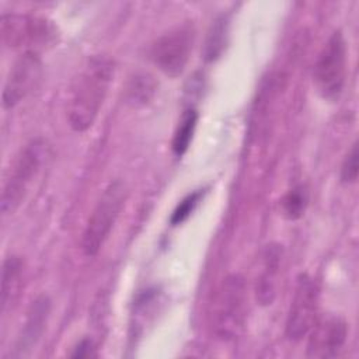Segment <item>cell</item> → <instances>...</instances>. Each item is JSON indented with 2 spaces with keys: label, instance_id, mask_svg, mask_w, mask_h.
Masks as SVG:
<instances>
[{
  "label": "cell",
  "instance_id": "obj_6",
  "mask_svg": "<svg viewBox=\"0 0 359 359\" xmlns=\"http://www.w3.org/2000/svg\"><path fill=\"white\" fill-rule=\"evenodd\" d=\"M1 42L22 52H36L56 42V27L52 21L36 15L3 14L0 22Z\"/></svg>",
  "mask_w": 359,
  "mask_h": 359
},
{
  "label": "cell",
  "instance_id": "obj_5",
  "mask_svg": "<svg viewBox=\"0 0 359 359\" xmlns=\"http://www.w3.org/2000/svg\"><path fill=\"white\" fill-rule=\"evenodd\" d=\"M346 79V43L341 31H335L321 48L314 67L313 81L317 93L327 101L342 94Z\"/></svg>",
  "mask_w": 359,
  "mask_h": 359
},
{
  "label": "cell",
  "instance_id": "obj_11",
  "mask_svg": "<svg viewBox=\"0 0 359 359\" xmlns=\"http://www.w3.org/2000/svg\"><path fill=\"white\" fill-rule=\"evenodd\" d=\"M49 313H50V299L46 294L38 296L32 302L27 313V318L18 334L11 356L21 358L31 353V351L36 346V344L39 342L46 328Z\"/></svg>",
  "mask_w": 359,
  "mask_h": 359
},
{
  "label": "cell",
  "instance_id": "obj_14",
  "mask_svg": "<svg viewBox=\"0 0 359 359\" xmlns=\"http://www.w3.org/2000/svg\"><path fill=\"white\" fill-rule=\"evenodd\" d=\"M157 91V81L153 74L147 72H137L135 73L125 90V101L132 108L144 107L151 101Z\"/></svg>",
  "mask_w": 359,
  "mask_h": 359
},
{
  "label": "cell",
  "instance_id": "obj_10",
  "mask_svg": "<svg viewBox=\"0 0 359 359\" xmlns=\"http://www.w3.org/2000/svg\"><path fill=\"white\" fill-rule=\"evenodd\" d=\"M307 335V356L320 359L334 358L346 342L348 324L341 316L327 313L317 317Z\"/></svg>",
  "mask_w": 359,
  "mask_h": 359
},
{
  "label": "cell",
  "instance_id": "obj_15",
  "mask_svg": "<svg viewBox=\"0 0 359 359\" xmlns=\"http://www.w3.org/2000/svg\"><path fill=\"white\" fill-rule=\"evenodd\" d=\"M198 118L199 115L195 108H188L182 112L171 140V149L177 157H182L189 149V144L194 139V133L196 129Z\"/></svg>",
  "mask_w": 359,
  "mask_h": 359
},
{
  "label": "cell",
  "instance_id": "obj_1",
  "mask_svg": "<svg viewBox=\"0 0 359 359\" xmlns=\"http://www.w3.org/2000/svg\"><path fill=\"white\" fill-rule=\"evenodd\" d=\"M115 74V62L93 56L74 80L67 100V122L76 132H86L95 122Z\"/></svg>",
  "mask_w": 359,
  "mask_h": 359
},
{
  "label": "cell",
  "instance_id": "obj_4",
  "mask_svg": "<svg viewBox=\"0 0 359 359\" xmlns=\"http://www.w3.org/2000/svg\"><path fill=\"white\" fill-rule=\"evenodd\" d=\"M46 156L48 144L41 137L32 139L24 146V149H21L3 187L0 208L4 216L14 213L21 205L31 182L41 171Z\"/></svg>",
  "mask_w": 359,
  "mask_h": 359
},
{
  "label": "cell",
  "instance_id": "obj_8",
  "mask_svg": "<svg viewBox=\"0 0 359 359\" xmlns=\"http://www.w3.org/2000/svg\"><path fill=\"white\" fill-rule=\"evenodd\" d=\"M318 299L320 289L316 279L302 273L297 278L285 325L286 337L290 341H300L307 337L318 317Z\"/></svg>",
  "mask_w": 359,
  "mask_h": 359
},
{
  "label": "cell",
  "instance_id": "obj_19",
  "mask_svg": "<svg viewBox=\"0 0 359 359\" xmlns=\"http://www.w3.org/2000/svg\"><path fill=\"white\" fill-rule=\"evenodd\" d=\"M358 174H359L358 142H353L341 165V181L346 185L355 184L358 180Z\"/></svg>",
  "mask_w": 359,
  "mask_h": 359
},
{
  "label": "cell",
  "instance_id": "obj_7",
  "mask_svg": "<svg viewBox=\"0 0 359 359\" xmlns=\"http://www.w3.org/2000/svg\"><path fill=\"white\" fill-rule=\"evenodd\" d=\"M195 39L192 25L182 24L160 35L150 48L153 63L168 77L180 76L189 60Z\"/></svg>",
  "mask_w": 359,
  "mask_h": 359
},
{
  "label": "cell",
  "instance_id": "obj_17",
  "mask_svg": "<svg viewBox=\"0 0 359 359\" xmlns=\"http://www.w3.org/2000/svg\"><path fill=\"white\" fill-rule=\"evenodd\" d=\"M309 205V191L306 185L299 184L292 187L280 201L282 215L287 220H297L300 219Z\"/></svg>",
  "mask_w": 359,
  "mask_h": 359
},
{
  "label": "cell",
  "instance_id": "obj_20",
  "mask_svg": "<svg viewBox=\"0 0 359 359\" xmlns=\"http://www.w3.org/2000/svg\"><path fill=\"white\" fill-rule=\"evenodd\" d=\"M95 344L93 339L90 338H83L74 348L73 352L70 353L72 358H79V359H84V358H95L97 356V351H95Z\"/></svg>",
  "mask_w": 359,
  "mask_h": 359
},
{
  "label": "cell",
  "instance_id": "obj_16",
  "mask_svg": "<svg viewBox=\"0 0 359 359\" xmlns=\"http://www.w3.org/2000/svg\"><path fill=\"white\" fill-rule=\"evenodd\" d=\"M229 36V18L219 15L210 25L203 49V57L206 62H215L223 53Z\"/></svg>",
  "mask_w": 359,
  "mask_h": 359
},
{
  "label": "cell",
  "instance_id": "obj_9",
  "mask_svg": "<svg viewBox=\"0 0 359 359\" xmlns=\"http://www.w3.org/2000/svg\"><path fill=\"white\" fill-rule=\"evenodd\" d=\"M42 73V62L36 52H22L13 63L6 79L1 102L6 109L20 104L38 84Z\"/></svg>",
  "mask_w": 359,
  "mask_h": 359
},
{
  "label": "cell",
  "instance_id": "obj_18",
  "mask_svg": "<svg viewBox=\"0 0 359 359\" xmlns=\"http://www.w3.org/2000/svg\"><path fill=\"white\" fill-rule=\"evenodd\" d=\"M202 196H203V189H196V191L188 194L185 198H182L181 202L172 210L170 223L172 226H178V224L184 223L191 216V213L195 210V208L199 203Z\"/></svg>",
  "mask_w": 359,
  "mask_h": 359
},
{
  "label": "cell",
  "instance_id": "obj_12",
  "mask_svg": "<svg viewBox=\"0 0 359 359\" xmlns=\"http://www.w3.org/2000/svg\"><path fill=\"white\" fill-rule=\"evenodd\" d=\"M282 257H283V248L280 244H276V243L268 244L262 252L261 272L257 278V285H255L257 302L261 306L272 304L276 297Z\"/></svg>",
  "mask_w": 359,
  "mask_h": 359
},
{
  "label": "cell",
  "instance_id": "obj_3",
  "mask_svg": "<svg viewBox=\"0 0 359 359\" xmlns=\"http://www.w3.org/2000/svg\"><path fill=\"white\" fill-rule=\"evenodd\" d=\"M126 198V185L119 180L112 181L102 191L81 237V250L87 257L97 255L102 248L125 206Z\"/></svg>",
  "mask_w": 359,
  "mask_h": 359
},
{
  "label": "cell",
  "instance_id": "obj_13",
  "mask_svg": "<svg viewBox=\"0 0 359 359\" xmlns=\"http://www.w3.org/2000/svg\"><path fill=\"white\" fill-rule=\"evenodd\" d=\"M22 259L10 255L3 261L1 266V311H6L18 297L22 286Z\"/></svg>",
  "mask_w": 359,
  "mask_h": 359
},
{
  "label": "cell",
  "instance_id": "obj_2",
  "mask_svg": "<svg viewBox=\"0 0 359 359\" xmlns=\"http://www.w3.org/2000/svg\"><path fill=\"white\" fill-rule=\"evenodd\" d=\"M247 286L241 275H229L217 287L210 303V325L220 339L236 338L244 327Z\"/></svg>",
  "mask_w": 359,
  "mask_h": 359
}]
</instances>
